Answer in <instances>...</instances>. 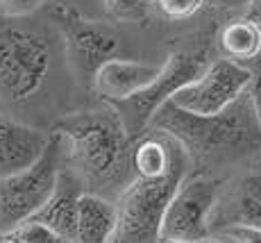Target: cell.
Returning a JSON list of instances; mask_svg holds the SVG:
<instances>
[{"mask_svg": "<svg viewBox=\"0 0 261 243\" xmlns=\"http://www.w3.org/2000/svg\"><path fill=\"white\" fill-rule=\"evenodd\" d=\"M148 130H159V132L170 134L189 150V155L261 148V128L257 125L252 105H250L245 91L229 107L214 116L189 114L168 100L154 111Z\"/></svg>", "mask_w": 261, "mask_h": 243, "instance_id": "obj_1", "label": "cell"}, {"mask_svg": "<svg viewBox=\"0 0 261 243\" xmlns=\"http://www.w3.org/2000/svg\"><path fill=\"white\" fill-rule=\"evenodd\" d=\"M53 132L68 141L75 168L91 182L114 180L129 157V136L116 111H77L62 118Z\"/></svg>", "mask_w": 261, "mask_h": 243, "instance_id": "obj_2", "label": "cell"}, {"mask_svg": "<svg viewBox=\"0 0 261 243\" xmlns=\"http://www.w3.org/2000/svg\"><path fill=\"white\" fill-rule=\"evenodd\" d=\"M191 161V159H189ZM189 161L175 166L159 180H137L120 193L116 205V230L112 243H159V225L170 196L187 175Z\"/></svg>", "mask_w": 261, "mask_h": 243, "instance_id": "obj_3", "label": "cell"}, {"mask_svg": "<svg viewBox=\"0 0 261 243\" xmlns=\"http://www.w3.org/2000/svg\"><path fill=\"white\" fill-rule=\"evenodd\" d=\"M207 66L209 62L204 50H198V53L175 50V53L168 55L166 64L159 66L157 78L148 87H143L141 91L132 93L125 100L109 103V107L118 114L129 141H137L141 134H145L154 111L162 107L164 103H168L179 89H184L189 82L200 78Z\"/></svg>", "mask_w": 261, "mask_h": 243, "instance_id": "obj_4", "label": "cell"}, {"mask_svg": "<svg viewBox=\"0 0 261 243\" xmlns=\"http://www.w3.org/2000/svg\"><path fill=\"white\" fill-rule=\"evenodd\" d=\"M62 173V136L50 132L43 155L30 168L0 177V232L34 216L57 186Z\"/></svg>", "mask_w": 261, "mask_h": 243, "instance_id": "obj_5", "label": "cell"}, {"mask_svg": "<svg viewBox=\"0 0 261 243\" xmlns=\"http://www.w3.org/2000/svg\"><path fill=\"white\" fill-rule=\"evenodd\" d=\"M50 70V45L37 32L0 28V93L9 103L30 100Z\"/></svg>", "mask_w": 261, "mask_h": 243, "instance_id": "obj_6", "label": "cell"}, {"mask_svg": "<svg viewBox=\"0 0 261 243\" xmlns=\"http://www.w3.org/2000/svg\"><path fill=\"white\" fill-rule=\"evenodd\" d=\"M218 191L220 182L212 175H184L164 209L162 225H159V243H191L200 236H207L209 218L218 202Z\"/></svg>", "mask_w": 261, "mask_h": 243, "instance_id": "obj_7", "label": "cell"}, {"mask_svg": "<svg viewBox=\"0 0 261 243\" xmlns=\"http://www.w3.org/2000/svg\"><path fill=\"white\" fill-rule=\"evenodd\" d=\"M53 18L62 30L66 59L71 64L75 78L82 84L91 87L95 70L116 55V32L105 23L84 18L77 9L68 7V5H57L53 9Z\"/></svg>", "mask_w": 261, "mask_h": 243, "instance_id": "obj_8", "label": "cell"}, {"mask_svg": "<svg viewBox=\"0 0 261 243\" xmlns=\"http://www.w3.org/2000/svg\"><path fill=\"white\" fill-rule=\"evenodd\" d=\"M250 82V70L245 64L232 59H218L202 70L200 78L189 82L170 98L175 107L195 116H214L234 103Z\"/></svg>", "mask_w": 261, "mask_h": 243, "instance_id": "obj_9", "label": "cell"}, {"mask_svg": "<svg viewBox=\"0 0 261 243\" xmlns=\"http://www.w3.org/2000/svg\"><path fill=\"white\" fill-rule=\"evenodd\" d=\"M159 73V66L143 62H129V59L112 57L95 70L91 80V89L100 95L105 103H116L125 100L132 93L148 87Z\"/></svg>", "mask_w": 261, "mask_h": 243, "instance_id": "obj_10", "label": "cell"}, {"mask_svg": "<svg viewBox=\"0 0 261 243\" xmlns=\"http://www.w3.org/2000/svg\"><path fill=\"white\" fill-rule=\"evenodd\" d=\"M50 134L37 128L0 118V177L25 171L43 155Z\"/></svg>", "mask_w": 261, "mask_h": 243, "instance_id": "obj_11", "label": "cell"}, {"mask_svg": "<svg viewBox=\"0 0 261 243\" xmlns=\"http://www.w3.org/2000/svg\"><path fill=\"white\" fill-rule=\"evenodd\" d=\"M82 196L80 184L73 175L59 173L57 186L48 202L30 218L41 221L48 225L64 243H75V230H77V200Z\"/></svg>", "mask_w": 261, "mask_h": 243, "instance_id": "obj_12", "label": "cell"}, {"mask_svg": "<svg viewBox=\"0 0 261 243\" xmlns=\"http://www.w3.org/2000/svg\"><path fill=\"white\" fill-rule=\"evenodd\" d=\"M114 230H116V205L95 193L80 196L75 243H112Z\"/></svg>", "mask_w": 261, "mask_h": 243, "instance_id": "obj_13", "label": "cell"}, {"mask_svg": "<svg viewBox=\"0 0 261 243\" xmlns=\"http://www.w3.org/2000/svg\"><path fill=\"white\" fill-rule=\"evenodd\" d=\"M218 45L225 59H232L237 64H248L261 50V28L254 25L250 18L229 21L220 30Z\"/></svg>", "mask_w": 261, "mask_h": 243, "instance_id": "obj_14", "label": "cell"}, {"mask_svg": "<svg viewBox=\"0 0 261 243\" xmlns=\"http://www.w3.org/2000/svg\"><path fill=\"white\" fill-rule=\"evenodd\" d=\"M259 221H261V173H252L239 182L237 221L234 223H259Z\"/></svg>", "mask_w": 261, "mask_h": 243, "instance_id": "obj_15", "label": "cell"}, {"mask_svg": "<svg viewBox=\"0 0 261 243\" xmlns=\"http://www.w3.org/2000/svg\"><path fill=\"white\" fill-rule=\"evenodd\" d=\"M3 234L12 243H64L48 225H43L37 218H25L9 230H5Z\"/></svg>", "mask_w": 261, "mask_h": 243, "instance_id": "obj_16", "label": "cell"}, {"mask_svg": "<svg viewBox=\"0 0 261 243\" xmlns=\"http://www.w3.org/2000/svg\"><path fill=\"white\" fill-rule=\"evenodd\" d=\"M107 12L120 21H145L148 9L143 0H105Z\"/></svg>", "mask_w": 261, "mask_h": 243, "instance_id": "obj_17", "label": "cell"}, {"mask_svg": "<svg viewBox=\"0 0 261 243\" xmlns=\"http://www.w3.org/2000/svg\"><path fill=\"white\" fill-rule=\"evenodd\" d=\"M245 66H248V70H250V82H248V89H245V93H248L250 105H252L257 125L261 128V50L257 53V57L250 59Z\"/></svg>", "mask_w": 261, "mask_h": 243, "instance_id": "obj_18", "label": "cell"}, {"mask_svg": "<svg viewBox=\"0 0 261 243\" xmlns=\"http://www.w3.org/2000/svg\"><path fill=\"white\" fill-rule=\"evenodd\" d=\"M204 5V0H157V7L168 18H189Z\"/></svg>", "mask_w": 261, "mask_h": 243, "instance_id": "obj_19", "label": "cell"}, {"mask_svg": "<svg viewBox=\"0 0 261 243\" xmlns=\"http://www.w3.org/2000/svg\"><path fill=\"white\" fill-rule=\"evenodd\" d=\"M234 243H261V225L257 223H232L223 232Z\"/></svg>", "mask_w": 261, "mask_h": 243, "instance_id": "obj_20", "label": "cell"}, {"mask_svg": "<svg viewBox=\"0 0 261 243\" xmlns=\"http://www.w3.org/2000/svg\"><path fill=\"white\" fill-rule=\"evenodd\" d=\"M48 0H0V16L5 18H21L37 12Z\"/></svg>", "mask_w": 261, "mask_h": 243, "instance_id": "obj_21", "label": "cell"}, {"mask_svg": "<svg viewBox=\"0 0 261 243\" xmlns=\"http://www.w3.org/2000/svg\"><path fill=\"white\" fill-rule=\"evenodd\" d=\"M248 16L245 18H250L254 25H259L261 28V0H248Z\"/></svg>", "mask_w": 261, "mask_h": 243, "instance_id": "obj_22", "label": "cell"}, {"mask_svg": "<svg viewBox=\"0 0 261 243\" xmlns=\"http://www.w3.org/2000/svg\"><path fill=\"white\" fill-rule=\"evenodd\" d=\"M204 3L214 5V7H220V9H237V7H245L248 0H204Z\"/></svg>", "mask_w": 261, "mask_h": 243, "instance_id": "obj_23", "label": "cell"}, {"mask_svg": "<svg viewBox=\"0 0 261 243\" xmlns=\"http://www.w3.org/2000/svg\"><path fill=\"white\" fill-rule=\"evenodd\" d=\"M191 243H223V241L214 239V236H200V239H195V241H191Z\"/></svg>", "mask_w": 261, "mask_h": 243, "instance_id": "obj_24", "label": "cell"}, {"mask_svg": "<svg viewBox=\"0 0 261 243\" xmlns=\"http://www.w3.org/2000/svg\"><path fill=\"white\" fill-rule=\"evenodd\" d=\"M0 243H12V241H9V239H7V236H5V234H3V232H0Z\"/></svg>", "mask_w": 261, "mask_h": 243, "instance_id": "obj_25", "label": "cell"}, {"mask_svg": "<svg viewBox=\"0 0 261 243\" xmlns=\"http://www.w3.org/2000/svg\"><path fill=\"white\" fill-rule=\"evenodd\" d=\"M162 243H184V241H162Z\"/></svg>", "mask_w": 261, "mask_h": 243, "instance_id": "obj_26", "label": "cell"}, {"mask_svg": "<svg viewBox=\"0 0 261 243\" xmlns=\"http://www.w3.org/2000/svg\"><path fill=\"white\" fill-rule=\"evenodd\" d=\"M143 3H150V0H143Z\"/></svg>", "mask_w": 261, "mask_h": 243, "instance_id": "obj_27", "label": "cell"}]
</instances>
